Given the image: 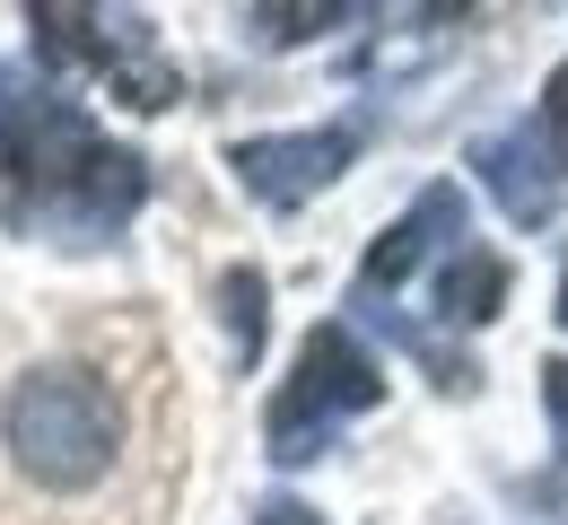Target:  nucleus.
Segmentation results:
<instances>
[{"label": "nucleus", "mask_w": 568, "mask_h": 525, "mask_svg": "<svg viewBox=\"0 0 568 525\" xmlns=\"http://www.w3.org/2000/svg\"><path fill=\"white\" fill-rule=\"evenodd\" d=\"M263 299H272V290H263V272H245V263H236V272H219V306H227V351H236V368H254V360H263Z\"/></svg>", "instance_id": "obj_9"}, {"label": "nucleus", "mask_w": 568, "mask_h": 525, "mask_svg": "<svg viewBox=\"0 0 568 525\" xmlns=\"http://www.w3.org/2000/svg\"><path fill=\"white\" fill-rule=\"evenodd\" d=\"M542 132L560 141V158H568V62L551 71V88H542Z\"/></svg>", "instance_id": "obj_12"}, {"label": "nucleus", "mask_w": 568, "mask_h": 525, "mask_svg": "<svg viewBox=\"0 0 568 525\" xmlns=\"http://www.w3.org/2000/svg\"><path fill=\"white\" fill-rule=\"evenodd\" d=\"M254 525H324V517H315L306 499H288V491H281V499H263V508H254Z\"/></svg>", "instance_id": "obj_13"}, {"label": "nucleus", "mask_w": 568, "mask_h": 525, "mask_svg": "<svg viewBox=\"0 0 568 525\" xmlns=\"http://www.w3.org/2000/svg\"><path fill=\"white\" fill-rule=\"evenodd\" d=\"M498 306H507V263H498L490 245H464V254L437 272V315H446V324H490Z\"/></svg>", "instance_id": "obj_8"}, {"label": "nucleus", "mask_w": 568, "mask_h": 525, "mask_svg": "<svg viewBox=\"0 0 568 525\" xmlns=\"http://www.w3.org/2000/svg\"><path fill=\"white\" fill-rule=\"evenodd\" d=\"M27 27H36V53H44L53 71L97 79V88H114V97H123V105H141V114H166V105L184 97V71L166 62V44H158L149 9L44 0V9H27Z\"/></svg>", "instance_id": "obj_3"}, {"label": "nucleus", "mask_w": 568, "mask_h": 525, "mask_svg": "<svg viewBox=\"0 0 568 525\" xmlns=\"http://www.w3.org/2000/svg\"><path fill=\"white\" fill-rule=\"evenodd\" d=\"M542 412H551V438L568 447V360H542Z\"/></svg>", "instance_id": "obj_11"}, {"label": "nucleus", "mask_w": 568, "mask_h": 525, "mask_svg": "<svg viewBox=\"0 0 568 525\" xmlns=\"http://www.w3.org/2000/svg\"><path fill=\"white\" fill-rule=\"evenodd\" d=\"M342 18H367V9H333V0H324V9H245L236 27H245L254 44H272V53H281V44H306V36L342 27Z\"/></svg>", "instance_id": "obj_10"}, {"label": "nucleus", "mask_w": 568, "mask_h": 525, "mask_svg": "<svg viewBox=\"0 0 568 525\" xmlns=\"http://www.w3.org/2000/svg\"><path fill=\"white\" fill-rule=\"evenodd\" d=\"M560 324H568V272H560Z\"/></svg>", "instance_id": "obj_14"}, {"label": "nucleus", "mask_w": 568, "mask_h": 525, "mask_svg": "<svg viewBox=\"0 0 568 525\" xmlns=\"http://www.w3.org/2000/svg\"><path fill=\"white\" fill-rule=\"evenodd\" d=\"M376 403H385L376 351L358 342L351 324H315L297 342L288 385L272 394V412H263V447H272V464H315V455L333 447V430L358 421V412H376Z\"/></svg>", "instance_id": "obj_4"}, {"label": "nucleus", "mask_w": 568, "mask_h": 525, "mask_svg": "<svg viewBox=\"0 0 568 525\" xmlns=\"http://www.w3.org/2000/svg\"><path fill=\"white\" fill-rule=\"evenodd\" d=\"M473 166H481L490 202L516 228H542L551 211H560L568 158H560V141H551L542 123H498V132H481V141H473Z\"/></svg>", "instance_id": "obj_7"}, {"label": "nucleus", "mask_w": 568, "mask_h": 525, "mask_svg": "<svg viewBox=\"0 0 568 525\" xmlns=\"http://www.w3.org/2000/svg\"><path fill=\"white\" fill-rule=\"evenodd\" d=\"M351 158H358V132L351 123H324V132H254V141L227 150V166H236V184H245L254 202L297 211V202H315L324 184H342Z\"/></svg>", "instance_id": "obj_6"}, {"label": "nucleus", "mask_w": 568, "mask_h": 525, "mask_svg": "<svg viewBox=\"0 0 568 525\" xmlns=\"http://www.w3.org/2000/svg\"><path fill=\"white\" fill-rule=\"evenodd\" d=\"M464 245H473V202H464L455 184H428V193H412V211H403V220L367 245L351 306H358V315H367V306H394V290H403L412 272H428V263L446 272Z\"/></svg>", "instance_id": "obj_5"}, {"label": "nucleus", "mask_w": 568, "mask_h": 525, "mask_svg": "<svg viewBox=\"0 0 568 525\" xmlns=\"http://www.w3.org/2000/svg\"><path fill=\"white\" fill-rule=\"evenodd\" d=\"M0 438H9V464L27 482L88 491L123 447V412L88 368H27L0 403Z\"/></svg>", "instance_id": "obj_2"}, {"label": "nucleus", "mask_w": 568, "mask_h": 525, "mask_svg": "<svg viewBox=\"0 0 568 525\" xmlns=\"http://www.w3.org/2000/svg\"><path fill=\"white\" fill-rule=\"evenodd\" d=\"M149 202L141 150L105 141L53 79L0 62V228L53 236V245H114Z\"/></svg>", "instance_id": "obj_1"}]
</instances>
